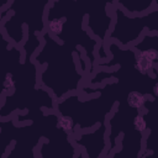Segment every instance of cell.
Listing matches in <instances>:
<instances>
[{"instance_id": "1", "label": "cell", "mask_w": 158, "mask_h": 158, "mask_svg": "<svg viewBox=\"0 0 158 158\" xmlns=\"http://www.w3.org/2000/svg\"><path fill=\"white\" fill-rule=\"evenodd\" d=\"M148 98L149 96L146 93H142L139 90H132L127 94L126 102L131 110L139 112L143 111V109H146V105L148 104Z\"/></svg>"}, {"instance_id": "3", "label": "cell", "mask_w": 158, "mask_h": 158, "mask_svg": "<svg viewBox=\"0 0 158 158\" xmlns=\"http://www.w3.org/2000/svg\"><path fill=\"white\" fill-rule=\"evenodd\" d=\"M47 32L52 36L59 37L63 33L64 30V21L62 19L58 17H53V19H48V27H47Z\"/></svg>"}, {"instance_id": "2", "label": "cell", "mask_w": 158, "mask_h": 158, "mask_svg": "<svg viewBox=\"0 0 158 158\" xmlns=\"http://www.w3.org/2000/svg\"><path fill=\"white\" fill-rule=\"evenodd\" d=\"M132 128L137 132V133H143L147 131L148 128V122L146 118V112L144 111H139L136 112L132 117Z\"/></svg>"}]
</instances>
